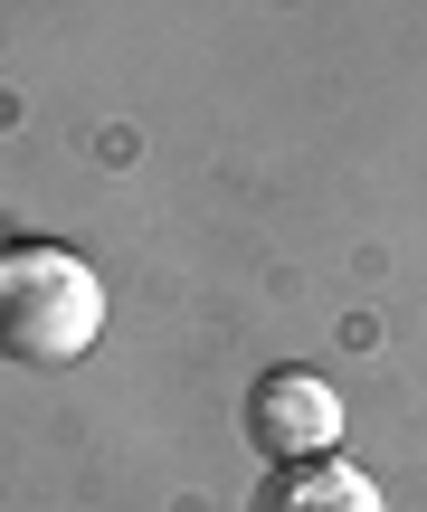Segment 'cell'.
I'll return each mask as SVG.
<instances>
[{
	"instance_id": "6da1fadb",
	"label": "cell",
	"mask_w": 427,
	"mask_h": 512,
	"mask_svg": "<svg viewBox=\"0 0 427 512\" xmlns=\"http://www.w3.org/2000/svg\"><path fill=\"white\" fill-rule=\"evenodd\" d=\"M105 332V285L67 247H0V361L67 370Z\"/></svg>"
},
{
	"instance_id": "7a4b0ae2",
	"label": "cell",
	"mask_w": 427,
	"mask_h": 512,
	"mask_svg": "<svg viewBox=\"0 0 427 512\" xmlns=\"http://www.w3.org/2000/svg\"><path fill=\"white\" fill-rule=\"evenodd\" d=\"M247 446L266 465H304V456H333L342 446V399L314 380V370H266L247 389Z\"/></svg>"
},
{
	"instance_id": "3957f363",
	"label": "cell",
	"mask_w": 427,
	"mask_h": 512,
	"mask_svg": "<svg viewBox=\"0 0 427 512\" xmlns=\"http://www.w3.org/2000/svg\"><path fill=\"white\" fill-rule=\"evenodd\" d=\"M247 512H390V503H380V484L361 475V465L304 456V465H276V475L257 484V503H247Z\"/></svg>"
}]
</instances>
